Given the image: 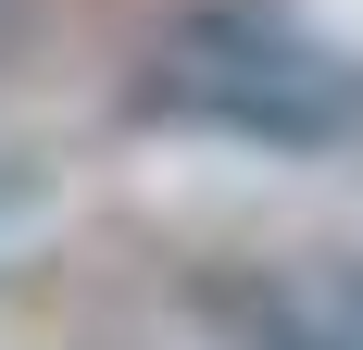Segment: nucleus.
<instances>
[{
	"label": "nucleus",
	"mask_w": 363,
	"mask_h": 350,
	"mask_svg": "<svg viewBox=\"0 0 363 350\" xmlns=\"http://www.w3.org/2000/svg\"><path fill=\"white\" fill-rule=\"evenodd\" d=\"M326 300H338V325H351V350H363V263H351V276L326 288Z\"/></svg>",
	"instance_id": "obj_2"
},
{
	"label": "nucleus",
	"mask_w": 363,
	"mask_h": 350,
	"mask_svg": "<svg viewBox=\"0 0 363 350\" xmlns=\"http://www.w3.org/2000/svg\"><path fill=\"white\" fill-rule=\"evenodd\" d=\"M0 213H13V163H0Z\"/></svg>",
	"instance_id": "obj_3"
},
{
	"label": "nucleus",
	"mask_w": 363,
	"mask_h": 350,
	"mask_svg": "<svg viewBox=\"0 0 363 350\" xmlns=\"http://www.w3.org/2000/svg\"><path fill=\"white\" fill-rule=\"evenodd\" d=\"M125 113L163 138H225V150H313L363 138V50L326 38L289 0H176L125 63Z\"/></svg>",
	"instance_id": "obj_1"
}]
</instances>
